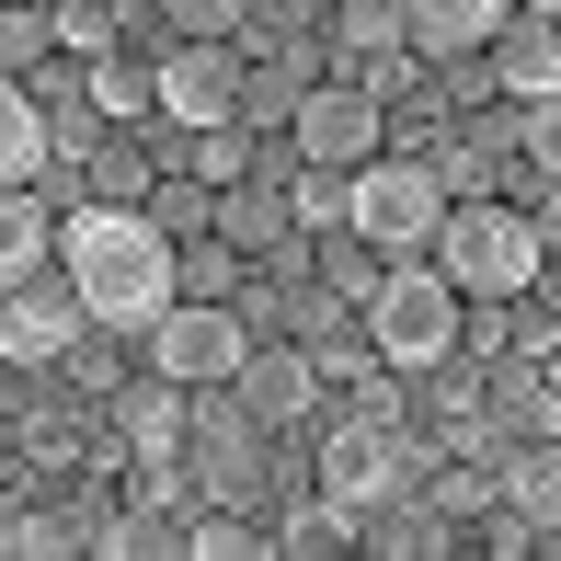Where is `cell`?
<instances>
[{
  "label": "cell",
  "mask_w": 561,
  "mask_h": 561,
  "mask_svg": "<svg viewBox=\"0 0 561 561\" xmlns=\"http://www.w3.org/2000/svg\"><path fill=\"white\" fill-rule=\"evenodd\" d=\"M58 264L81 275L104 333H149V321L184 298V241L161 229V207H104V195L69 207L58 218Z\"/></svg>",
  "instance_id": "obj_1"
},
{
  "label": "cell",
  "mask_w": 561,
  "mask_h": 561,
  "mask_svg": "<svg viewBox=\"0 0 561 561\" xmlns=\"http://www.w3.org/2000/svg\"><path fill=\"white\" fill-rule=\"evenodd\" d=\"M458 321H470V298H458L447 264H424V252H390V275L367 287V310H355V333L378 344V367L390 378H424L458 355Z\"/></svg>",
  "instance_id": "obj_2"
},
{
  "label": "cell",
  "mask_w": 561,
  "mask_h": 561,
  "mask_svg": "<svg viewBox=\"0 0 561 561\" xmlns=\"http://www.w3.org/2000/svg\"><path fill=\"white\" fill-rule=\"evenodd\" d=\"M424 458H436V447L401 424V401L367 390L355 413H333V436H321V470H310V481H321L333 504H355V516H378V504L424 493Z\"/></svg>",
  "instance_id": "obj_3"
},
{
  "label": "cell",
  "mask_w": 561,
  "mask_h": 561,
  "mask_svg": "<svg viewBox=\"0 0 561 561\" xmlns=\"http://www.w3.org/2000/svg\"><path fill=\"white\" fill-rule=\"evenodd\" d=\"M436 264L458 275V298H539V218L527 207H481V195H458L447 229H436Z\"/></svg>",
  "instance_id": "obj_4"
},
{
  "label": "cell",
  "mask_w": 561,
  "mask_h": 561,
  "mask_svg": "<svg viewBox=\"0 0 561 561\" xmlns=\"http://www.w3.org/2000/svg\"><path fill=\"white\" fill-rule=\"evenodd\" d=\"M138 344H149V367L184 378V390H241V367H252V310H241V298H172Z\"/></svg>",
  "instance_id": "obj_5"
},
{
  "label": "cell",
  "mask_w": 561,
  "mask_h": 561,
  "mask_svg": "<svg viewBox=\"0 0 561 561\" xmlns=\"http://www.w3.org/2000/svg\"><path fill=\"white\" fill-rule=\"evenodd\" d=\"M447 172L436 161H355V229H367L378 252H436V229H447Z\"/></svg>",
  "instance_id": "obj_6"
},
{
  "label": "cell",
  "mask_w": 561,
  "mask_h": 561,
  "mask_svg": "<svg viewBox=\"0 0 561 561\" xmlns=\"http://www.w3.org/2000/svg\"><path fill=\"white\" fill-rule=\"evenodd\" d=\"M241 92H252V58H241V35H172V58H161V115L184 126H241Z\"/></svg>",
  "instance_id": "obj_7"
},
{
  "label": "cell",
  "mask_w": 561,
  "mask_h": 561,
  "mask_svg": "<svg viewBox=\"0 0 561 561\" xmlns=\"http://www.w3.org/2000/svg\"><path fill=\"white\" fill-rule=\"evenodd\" d=\"M81 333H104V321H92V298H81V275H69V264L12 275V310H0V355H12V367H58Z\"/></svg>",
  "instance_id": "obj_8"
},
{
  "label": "cell",
  "mask_w": 561,
  "mask_h": 561,
  "mask_svg": "<svg viewBox=\"0 0 561 561\" xmlns=\"http://www.w3.org/2000/svg\"><path fill=\"white\" fill-rule=\"evenodd\" d=\"M298 161H333V172H355V161H378V138H390V92H367V81H310V104H298Z\"/></svg>",
  "instance_id": "obj_9"
},
{
  "label": "cell",
  "mask_w": 561,
  "mask_h": 561,
  "mask_svg": "<svg viewBox=\"0 0 561 561\" xmlns=\"http://www.w3.org/2000/svg\"><path fill=\"white\" fill-rule=\"evenodd\" d=\"M115 447L126 458H195V390L161 378V367L126 378V390H115Z\"/></svg>",
  "instance_id": "obj_10"
},
{
  "label": "cell",
  "mask_w": 561,
  "mask_h": 561,
  "mask_svg": "<svg viewBox=\"0 0 561 561\" xmlns=\"http://www.w3.org/2000/svg\"><path fill=\"white\" fill-rule=\"evenodd\" d=\"M481 58H493V81L516 92V104L561 92V12H516V23L493 35V46H481Z\"/></svg>",
  "instance_id": "obj_11"
},
{
  "label": "cell",
  "mask_w": 561,
  "mask_h": 561,
  "mask_svg": "<svg viewBox=\"0 0 561 561\" xmlns=\"http://www.w3.org/2000/svg\"><path fill=\"white\" fill-rule=\"evenodd\" d=\"M321 378H333V367L287 344V355H252V367H241V401H252V424H275V436H287L298 413H321Z\"/></svg>",
  "instance_id": "obj_12"
},
{
  "label": "cell",
  "mask_w": 561,
  "mask_h": 561,
  "mask_svg": "<svg viewBox=\"0 0 561 561\" xmlns=\"http://www.w3.org/2000/svg\"><path fill=\"white\" fill-rule=\"evenodd\" d=\"M493 424L504 436H561V367L550 355H493Z\"/></svg>",
  "instance_id": "obj_13"
},
{
  "label": "cell",
  "mask_w": 561,
  "mask_h": 561,
  "mask_svg": "<svg viewBox=\"0 0 561 561\" xmlns=\"http://www.w3.org/2000/svg\"><path fill=\"white\" fill-rule=\"evenodd\" d=\"M516 23V0H413V58H481Z\"/></svg>",
  "instance_id": "obj_14"
},
{
  "label": "cell",
  "mask_w": 561,
  "mask_h": 561,
  "mask_svg": "<svg viewBox=\"0 0 561 561\" xmlns=\"http://www.w3.org/2000/svg\"><path fill=\"white\" fill-rule=\"evenodd\" d=\"M504 504L561 550V436H516V447H504Z\"/></svg>",
  "instance_id": "obj_15"
},
{
  "label": "cell",
  "mask_w": 561,
  "mask_h": 561,
  "mask_svg": "<svg viewBox=\"0 0 561 561\" xmlns=\"http://www.w3.org/2000/svg\"><path fill=\"white\" fill-rule=\"evenodd\" d=\"M46 161H58V115H46L35 81H12L0 92V172H12V184H46Z\"/></svg>",
  "instance_id": "obj_16"
},
{
  "label": "cell",
  "mask_w": 561,
  "mask_h": 561,
  "mask_svg": "<svg viewBox=\"0 0 561 561\" xmlns=\"http://www.w3.org/2000/svg\"><path fill=\"white\" fill-rule=\"evenodd\" d=\"M218 241H241V252H287V241H298L287 184H264V172H252V184H229V195H218Z\"/></svg>",
  "instance_id": "obj_17"
},
{
  "label": "cell",
  "mask_w": 561,
  "mask_h": 561,
  "mask_svg": "<svg viewBox=\"0 0 561 561\" xmlns=\"http://www.w3.org/2000/svg\"><path fill=\"white\" fill-rule=\"evenodd\" d=\"M275 550L287 561H333V550H367V516H355V504H333L310 481V504H287V516H275Z\"/></svg>",
  "instance_id": "obj_18"
},
{
  "label": "cell",
  "mask_w": 561,
  "mask_h": 561,
  "mask_svg": "<svg viewBox=\"0 0 561 561\" xmlns=\"http://www.w3.org/2000/svg\"><path fill=\"white\" fill-rule=\"evenodd\" d=\"M58 264V218L35 207V184H12V207H0V275H35Z\"/></svg>",
  "instance_id": "obj_19"
},
{
  "label": "cell",
  "mask_w": 561,
  "mask_h": 561,
  "mask_svg": "<svg viewBox=\"0 0 561 561\" xmlns=\"http://www.w3.org/2000/svg\"><path fill=\"white\" fill-rule=\"evenodd\" d=\"M92 115H115V126L161 115V69H138L126 46H115V58H92Z\"/></svg>",
  "instance_id": "obj_20"
},
{
  "label": "cell",
  "mask_w": 561,
  "mask_h": 561,
  "mask_svg": "<svg viewBox=\"0 0 561 561\" xmlns=\"http://www.w3.org/2000/svg\"><path fill=\"white\" fill-rule=\"evenodd\" d=\"M126 12H138V0H58V46H69V58H115Z\"/></svg>",
  "instance_id": "obj_21"
},
{
  "label": "cell",
  "mask_w": 561,
  "mask_h": 561,
  "mask_svg": "<svg viewBox=\"0 0 561 561\" xmlns=\"http://www.w3.org/2000/svg\"><path fill=\"white\" fill-rule=\"evenodd\" d=\"M0 58H12V81H35V69L58 58V12H35V0H12V12H0Z\"/></svg>",
  "instance_id": "obj_22"
},
{
  "label": "cell",
  "mask_w": 561,
  "mask_h": 561,
  "mask_svg": "<svg viewBox=\"0 0 561 561\" xmlns=\"http://www.w3.org/2000/svg\"><path fill=\"white\" fill-rule=\"evenodd\" d=\"M92 195H104V207H149V195H161V172L115 138V149H92Z\"/></svg>",
  "instance_id": "obj_23"
},
{
  "label": "cell",
  "mask_w": 561,
  "mask_h": 561,
  "mask_svg": "<svg viewBox=\"0 0 561 561\" xmlns=\"http://www.w3.org/2000/svg\"><path fill=\"white\" fill-rule=\"evenodd\" d=\"M184 172H207L218 195L252 184V126H195V161H184Z\"/></svg>",
  "instance_id": "obj_24"
},
{
  "label": "cell",
  "mask_w": 561,
  "mask_h": 561,
  "mask_svg": "<svg viewBox=\"0 0 561 561\" xmlns=\"http://www.w3.org/2000/svg\"><path fill=\"white\" fill-rule=\"evenodd\" d=\"M184 298H241V241H184Z\"/></svg>",
  "instance_id": "obj_25"
},
{
  "label": "cell",
  "mask_w": 561,
  "mask_h": 561,
  "mask_svg": "<svg viewBox=\"0 0 561 561\" xmlns=\"http://www.w3.org/2000/svg\"><path fill=\"white\" fill-rule=\"evenodd\" d=\"M516 138H527V172H539V184H561V92L516 104Z\"/></svg>",
  "instance_id": "obj_26"
},
{
  "label": "cell",
  "mask_w": 561,
  "mask_h": 561,
  "mask_svg": "<svg viewBox=\"0 0 561 561\" xmlns=\"http://www.w3.org/2000/svg\"><path fill=\"white\" fill-rule=\"evenodd\" d=\"M161 23H172V35H241L252 0H161Z\"/></svg>",
  "instance_id": "obj_27"
},
{
  "label": "cell",
  "mask_w": 561,
  "mask_h": 561,
  "mask_svg": "<svg viewBox=\"0 0 561 561\" xmlns=\"http://www.w3.org/2000/svg\"><path fill=\"white\" fill-rule=\"evenodd\" d=\"M539 252L561 264V184H550V207H539Z\"/></svg>",
  "instance_id": "obj_28"
},
{
  "label": "cell",
  "mask_w": 561,
  "mask_h": 561,
  "mask_svg": "<svg viewBox=\"0 0 561 561\" xmlns=\"http://www.w3.org/2000/svg\"><path fill=\"white\" fill-rule=\"evenodd\" d=\"M516 12H561V0H516Z\"/></svg>",
  "instance_id": "obj_29"
},
{
  "label": "cell",
  "mask_w": 561,
  "mask_h": 561,
  "mask_svg": "<svg viewBox=\"0 0 561 561\" xmlns=\"http://www.w3.org/2000/svg\"><path fill=\"white\" fill-rule=\"evenodd\" d=\"M35 12H58V0H35Z\"/></svg>",
  "instance_id": "obj_30"
}]
</instances>
